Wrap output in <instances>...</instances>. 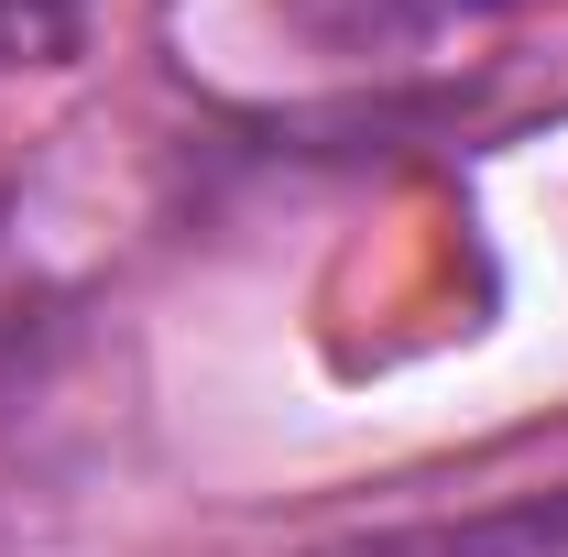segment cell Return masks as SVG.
<instances>
[{
    "mask_svg": "<svg viewBox=\"0 0 568 557\" xmlns=\"http://www.w3.org/2000/svg\"><path fill=\"white\" fill-rule=\"evenodd\" d=\"M328 557H568V482L558 492H503L470 514H426V525H383Z\"/></svg>",
    "mask_w": 568,
    "mask_h": 557,
    "instance_id": "obj_1",
    "label": "cell"
},
{
    "mask_svg": "<svg viewBox=\"0 0 568 557\" xmlns=\"http://www.w3.org/2000/svg\"><path fill=\"white\" fill-rule=\"evenodd\" d=\"M77 33V0H0V67L11 55H67Z\"/></svg>",
    "mask_w": 568,
    "mask_h": 557,
    "instance_id": "obj_2",
    "label": "cell"
},
{
    "mask_svg": "<svg viewBox=\"0 0 568 557\" xmlns=\"http://www.w3.org/2000/svg\"><path fill=\"white\" fill-rule=\"evenodd\" d=\"M459 11H493V0H459Z\"/></svg>",
    "mask_w": 568,
    "mask_h": 557,
    "instance_id": "obj_3",
    "label": "cell"
}]
</instances>
